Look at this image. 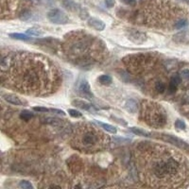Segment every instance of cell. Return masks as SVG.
Returning a JSON list of instances; mask_svg holds the SVG:
<instances>
[{
  "instance_id": "cell-9",
  "label": "cell",
  "mask_w": 189,
  "mask_h": 189,
  "mask_svg": "<svg viewBox=\"0 0 189 189\" xmlns=\"http://www.w3.org/2000/svg\"><path fill=\"white\" fill-rule=\"evenodd\" d=\"M126 35L131 42L136 45H143L147 39V36L145 32L137 31L135 28H129L126 31Z\"/></svg>"
},
{
  "instance_id": "cell-21",
  "label": "cell",
  "mask_w": 189,
  "mask_h": 189,
  "mask_svg": "<svg viewBox=\"0 0 189 189\" xmlns=\"http://www.w3.org/2000/svg\"><path fill=\"white\" fill-rule=\"evenodd\" d=\"M9 37L13 38L15 40H22V41H27V40H33L31 39L26 34H22V33H11L9 34Z\"/></svg>"
},
{
  "instance_id": "cell-20",
  "label": "cell",
  "mask_w": 189,
  "mask_h": 189,
  "mask_svg": "<svg viewBox=\"0 0 189 189\" xmlns=\"http://www.w3.org/2000/svg\"><path fill=\"white\" fill-rule=\"evenodd\" d=\"M27 35H31V36H41L44 34V31L42 29L37 28V27H31L27 31Z\"/></svg>"
},
{
  "instance_id": "cell-38",
  "label": "cell",
  "mask_w": 189,
  "mask_h": 189,
  "mask_svg": "<svg viewBox=\"0 0 189 189\" xmlns=\"http://www.w3.org/2000/svg\"><path fill=\"white\" fill-rule=\"evenodd\" d=\"M25 1H31V0H25Z\"/></svg>"
},
{
  "instance_id": "cell-10",
  "label": "cell",
  "mask_w": 189,
  "mask_h": 189,
  "mask_svg": "<svg viewBox=\"0 0 189 189\" xmlns=\"http://www.w3.org/2000/svg\"><path fill=\"white\" fill-rule=\"evenodd\" d=\"M3 98L8 103H11L13 105H16V106H27V102L25 99H22L21 97H19L18 96L14 94H5L3 95Z\"/></svg>"
},
{
  "instance_id": "cell-13",
  "label": "cell",
  "mask_w": 189,
  "mask_h": 189,
  "mask_svg": "<svg viewBox=\"0 0 189 189\" xmlns=\"http://www.w3.org/2000/svg\"><path fill=\"white\" fill-rule=\"evenodd\" d=\"M72 105L76 108H79L82 110L87 111V112H92L93 107L90 103H88L84 100H81V99H75L72 101Z\"/></svg>"
},
{
  "instance_id": "cell-5",
  "label": "cell",
  "mask_w": 189,
  "mask_h": 189,
  "mask_svg": "<svg viewBox=\"0 0 189 189\" xmlns=\"http://www.w3.org/2000/svg\"><path fill=\"white\" fill-rule=\"evenodd\" d=\"M127 71L135 77H146L163 70V61L157 53H137L123 58Z\"/></svg>"
},
{
  "instance_id": "cell-25",
  "label": "cell",
  "mask_w": 189,
  "mask_h": 189,
  "mask_svg": "<svg viewBox=\"0 0 189 189\" xmlns=\"http://www.w3.org/2000/svg\"><path fill=\"white\" fill-rule=\"evenodd\" d=\"M19 187L21 189H33L32 184L29 183L28 181H21L19 184Z\"/></svg>"
},
{
  "instance_id": "cell-31",
  "label": "cell",
  "mask_w": 189,
  "mask_h": 189,
  "mask_svg": "<svg viewBox=\"0 0 189 189\" xmlns=\"http://www.w3.org/2000/svg\"><path fill=\"white\" fill-rule=\"evenodd\" d=\"M111 119H112V120H114V121H115V122H117L119 125H122L124 127L127 126V122L125 120H123V119H119V118H116V117H112Z\"/></svg>"
},
{
  "instance_id": "cell-8",
  "label": "cell",
  "mask_w": 189,
  "mask_h": 189,
  "mask_svg": "<svg viewBox=\"0 0 189 189\" xmlns=\"http://www.w3.org/2000/svg\"><path fill=\"white\" fill-rule=\"evenodd\" d=\"M158 138L162 139V140L169 143L179 148H181V150H183L185 152H188L189 153V144H187L186 142L183 141L182 139L178 138L176 136H173V135H170V134H155Z\"/></svg>"
},
{
  "instance_id": "cell-35",
  "label": "cell",
  "mask_w": 189,
  "mask_h": 189,
  "mask_svg": "<svg viewBox=\"0 0 189 189\" xmlns=\"http://www.w3.org/2000/svg\"><path fill=\"white\" fill-rule=\"evenodd\" d=\"M114 141H118V143H122V142H130V140H127V139L123 137H114Z\"/></svg>"
},
{
  "instance_id": "cell-17",
  "label": "cell",
  "mask_w": 189,
  "mask_h": 189,
  "mask_svg": "<svg viewBox=\"0 0 189 189\" xmlns=\"http://www.w3.org/2000/svg\"><path fill=\"white\" fill-rule=\"evenodd\" d=\"M96 123H97L99 126H100L104 131L108 132V133H116L117 130L116 128L112 126V125H109V124H105L103 122H100V121H95Z\"/></svg>"
},
{
  "instance_id": "cell-24",
  "label": "cell",
  "mask_w": 189,
  "mask_h": 189,
  "mask_svg": "<svg viewBox=\"0 0 189 189\" xmlns=\"http://www.w3.org/2000/svg\"><path fill=\"white\" fill-rule=\"evenodd\" d=\"M31 17V13L29 11H27V9L23 11L19 15V18L21 20H23V21H27V20H28Z\"/></svg>"
},
{
  "instance_id": "cell-19",
  "label": "cell",
  "mask_w": 189,
  "mask_h": 189,
  "mask_svg": "<svg viewBox=\"0 0 189 189\" xmlns=\"http://www.w3.org/2000/svg\"><path fill=\"white\" fill-rule=\"evenodd\" d=\"M33 114L32 113H31L29 111H27V110H23L21 113H20V118L22 119L23 121H25V122H28V121H31V119H32L33 118Z\"/></svg>"
},
{
  "instance_id": "cell-1",
  "label": "cell",
  "mask_w": 189,
  "mask_h": 189,
  "mask_svg": "<svg viewBox=\"0 0 189 189\" xmlns=\"http://www.w3.org/2000/svg\"><path fill=\"white\" fill-rule=\"evenodd\" d=\"M1 83L8 89L31 96H48L62 84L60 68L48 57L35 52L14 51L0 64Z\"/></svg>"
},
{
  "instance_id": "cell-28",
  "label": "cell",
  "mask_w": 189,
  "mask_h": 189,
  "mask_svg": "<svg viewBox=\"0 0 189 189\" xmlns=\"http://www.w3.org/2000/svg\"><path fill=\"white\" fill-rule=\"evenodd\" d=\"M180 76L182 77V78L185 79V81H189V69H184V70H182Z\"/></svg>"
},
{
  "instance_id": "cell-37",
  "label": "cell",
  "mask_w": 189,
  "mask_h": 189,
  "mask_svg": "<svg viewBox=\"0 0 189 189\" xmlns=\"http://www.w3.org/2000/svg\"><path fill=\"white\" fill-rule=\"evenodd\" d=\"M184 2H186V3H189V0H184Z\"/></svg>"
},
{
  "instance_id": "cell-26",
  "label": "cell",
  "mask_w": 189,
  "mask_h": 189,
  "mask_svg": "<svg viewBox=\"0 0 189 189\" xmlns=\"http://www.w3.org/2000/svg\"><path fill=\"white\" fill-rule=\"evenodd\" d=\"M175 127H176V129H178V130H185L186 129L185 123L183 120H181V119H177V120L175 121Z\"/></svg>"
},
{
  "instance_id": "cell-34",
  "label": "cell",
  "mask_w": 189,
  "mask_h": 189,
  "mask_svg": "<svg viewBox=\"0 0 189 189\" xmlns=\"http://www.w3.org/2000/svg\"><path fill=\"white\" fill-rule=\"evenodd\" d=\"M114 0H105V5L108 8H113L114 6Z\"/></svg>"
},
{
  "instance_id": "cell-32",
  "label": "cell",
  "mask_w": 189,
  "mask_h": 189,
  "mask_svg": "<svg viewBox=\"0 0 189 189\" xmlns=\"http://www.w3.org/2000/svg\"><path fill=\"white\" fill-rule=\"evenodd\" d=\"M49 112L54 113L56 114H61V115H65V113L62 110H59V109H49Z\"/></svg>"
},
{
  "instance_id": "cell-16",
  "label": "cell",
  "mask_w": 189,
  "mask_h": 189,
  "mask_svg": "<svg viewBox=\"0 0 189 189\" xmlns=\"http://www.w3.org/2000/svg\"><path fill=\"white\" fill-rule=\"evenodd\" d=\"M130 131L138 135V136H142V137H151V133H147L144 130H142V129H139V128H135V127H132L130 128Z\"/></svg>"
},
{
  "instance_id": "cell-30",
  "label": "cell",
  "mask_w": 189,
  "mask_h": 189,
  "mask_svg": "<svg viewBox=\"0 0 189 189\" xmlns=\"http://www.w3.org/2000/svg\"><path fill=\"white\" fill-rule=\"evenodd\" d=\"M122 1L124 4L128 6H132V7H134L137 4V0H122Z\"/></svg>"
},
{
  "instance_id": "cell-27",
  "label": "cell",
  "mask_w": 189,
  "mask_h": 189,
  "mask_svg": "<svg viewBox=\"0 0 189 189\" xmlns=\"http://www.w3.org/2000/svg\"><path fill=\"white\" fill-rule=\"evenodd\" d=\"M68 114H70L72 117H75V118H79V117H82V115L81 112L75 110V109H69Z\"/></svg>"
},
{
  "instance_id": "cell-22",
  "label": "cell",
  "mask_w": 189,
  "mask_h": 189,
  "mask_svg": "<svg viewBox=\"0 0 189 189\" xmlns=\"http://www.w3.org/2000/svg\"><path fill=\"white\" fill-rule=\"evenodd\" d=\"M189 22H188V20L185 19V18H182L180 19L179 21L176 23L175 25V29H181V28H184L186 26H188Z\"/></svg>"
},
{
  "instance_id": "cell-6",
  "label": "cell",
  "mask_w": 189,
  "mask_h": 189,
  "mask_svg": "<svg viewBox=\"0 0 189 189\" xmlns=\"http://www.w3.org/2000/svg\"><path fill=\"white\" fill-rule=\"evenodd\" d=\"M140 114L145 123L153 129H163L167 124V114L165 108L155 101H142Z\"/></svg>"
},
{
  "instance_id": "cell-33",
  "label": "cell",
  "mask_w": 189,
  "mask_h": 189,
  "mask_svg": "<svg viewBox=\"0 0 189 189\" xmlns=\"http://www.w3.org/2000/svg\"><path fill=\"white\" fill-rule=\"evenodd\" d=\"M46 189H63V187L60 184H49L47 186Z\"/></svg>"
},
{
  "instance_id": "cell-15",
  "label": "cell",
  "mask_w": 189,
  "mask_h": 189,
  "mask_svg": "<svg viewBox=\"0 0 189 189\" xmlns=\"http://www.w3.org/2000/svg\"><path fill=\"white\" fill-rule=\"evenodd\" d=\"M153 90L157 94H164L166 90V83L164 81H162V79L157 81L153 85Z\"/></svg>"
},
{
  "instance_id": "cell-4",
  "label": "cell",
  "mask_w": 189,
  "mask_h": 189,
  "mask_svg": "<svg viewBox=\"0 0 189 189\" xmlns=\"http://www.w3.org/2000/svg\"><path fill=\"white\" fill-rule=\"evenodd\" d=\"M111 139L100 129L88 122L74 126L70 144L74 150L87 154L96 153L109 147Z\"/></svg>"
},
{
  "instance_id": "cell-7",
  "label": "cell",
  "mask_w": 189,
  "mask_h": 189,
  "mask_svg": "<svg viewBox=\"0 0 189 189\" xmlns=\"http://www.w3.org/2000/svg\"><path fill=\"white\" fill-rule=\"evenodd\" d=\"M46 17L51 23L57 24V25H64V24H67L69 21L67 14L64 12H63L62 9H50V11L47 13Z\"/></svg>"
},
{
  "instance_id": "cell-36",
  "label": "cell",
  "mask_w": 189,
  "mask_h": 189,
  "mask_svg": "<svg viewBox=\"0 0 189 189\" xmlns=\"http://www.w3.org/2000/svg\"><path fill=\"white\" fill-rule=\"evenodd\" d=\"M104 189H123V188L118 187V186H112V187H108V188H104Z\"/></svg>"
},
{
  "instance_id": "cell-12",
  "label": "cell",
  "mask_w": 189,
  "mask_h": 189,
  "mask_svg": "<svg viewBox=\"0 0 189 189\" xmlns=\"http://www.w3.org/2000/svg\"><path fill=\"white\" fill-rule=\"evenodd\" d=\"M88 25L98 31H102L105 28V23L103 21H101V20L94 18V17H91V18L88 19Z\"/></svg>"
},
{
  "instance_id": "cell-29",
  "label": "cell",
  "mask_w": 189,
  "mask_h": 189,
  "mask_svg": "<svg viewBox=\"0 0 189 189\" xmlns=\"http://www.w3.org/2000/svg\"><path fill=\"white\" fill-rule=\"evenodd\" d=\"M33 110L36 111V112H40V113H47V112H49V109H47L45 107H41V106L34 107Z\"/></svg>"
},
{
  "instance_id": "cell-23",
  "label": "cell",
  "mask_w": 189,
  "mask_h": 189,
  "mask_svg": "<svg viewBox=\"0 0 189 189\" xmlns=\"http://www.w3.org/2000/svg\"><path fill=\"white\" fill-rule=\"evenodd\" d=\"M63 3H64V6L66 9H70V11H74V9H76V7H77V5L72 1V0H64Z\"/></svg>"
},
{
  "instance_id": "cell-11",
  "label": "cell",
  "mask_w": 189,
  "mask_h": 189,
  "mask_svg": "<svg viewBox=\"0 0 189 189\" xmlns=\"http://www.w3.org/2000/svg\"><path fill=\"white\" fill-rule=\"evenodd\" d=\"M79 92L82 93V95L84 97L90 98V99L94 97V95L91 91L90 85H89V82L86 81V79H83V81L81 82V84H79Z\"/></svg>"
},
{
  "instance_id": "cell-3",
  "label": "cell",
  "mask_w": 189,
  "mask_h": 189,
  "mask_svg": "<svg viewBox=\"0 0 189 189\" xmlns=\"http://www.w3.org/2000/svg\"><path fill=\"white\" fill-rule=\"evenodd\" d=\"M61 49L67 61L84 69L101 62L106 53V45L101 40L85 31L66 34Z\"/></svg>"
},
{
  "instance_id": "cell-14",
  "label": "cell",
  "mask_w": 189,
  "mask_h": 189,
  "mask_svg": "<svg viewBox=\"0 0 189 189\" xmlns=\"http://www.w3.org/2000/svg\"><path fill=\"white\" fill-rule=\"evenodd\" d=\"M125 109L131 114H135L137 109H138V105H137V102L134 100V99H128L125 103Z\"/></svg>"
},
{
  "instance_id": "cell-2",
  "label": "cell",
  "mask_w": 189,
  "mask_h": 189,
  "mask_svg": "<svg viewBox=\"0 0 189 189\" xmlns=\"http://www.w3.org/2000/svg\"><path fill=\"white\" fill-rule=\"evenodd\" d=\"M140 181L151 189H185L189 163L174 148L153 142H140L134 148Z\"/></svg>"
},
{
  "instance_id": "cell-18",
  "label": "cell",
  "mask_w": 189,
  "mask_h": 189,
  "mask_svg": "<svg viewBox=\"0 0 189 189\" xmlns=\"http://www.w3.org/2000/svg\"><path fill=\"white\" fill-rule=\"evenodd\" d=\"M97 81L101 85H110L113 82V78L108 75H100L98 77Z\"/></svg>"
}]
</instances>
